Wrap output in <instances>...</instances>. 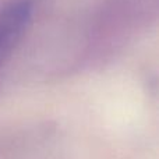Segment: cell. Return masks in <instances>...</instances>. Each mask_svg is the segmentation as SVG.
<instances>
[{"label":"cell","instance_id":"1","mask_svg":"<svg viewBox=\"0 0 159 159\" xmlns=\"http://www.w3.org/2000/svg\"><path fill=\"white\" fill-rule=\"evenodd\" d=\"M32 11L34 4L31 0L11 2L0 11V61L22 35L30 24Z\"/></svg>","mask_w":159,"mask_h":159}]
</instances>
